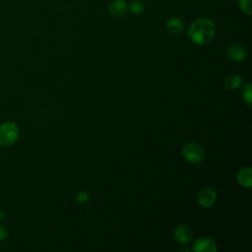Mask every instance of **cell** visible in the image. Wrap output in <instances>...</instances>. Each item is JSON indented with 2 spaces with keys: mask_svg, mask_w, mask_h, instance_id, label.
Returning a JSON list of instances; mask_svg holds the SVG:
<instances>
[{
  "mask_svg": "<svg viewBox=\"0 0 252 252\" xmlns=\"http://www.w3.org/2000/svg\"><path fill=\"white\" fill-rule=\"evenodd\" d=\"M216 26L209 18H199L189 27L187 35L189 39L198 45L208 44L215 36Z\"/></svg>",
  "mask_w": 252,
  "mask_h": 252,
  "instance_id": "cell-1",
  "label": "cell"
},
{
  "mask_svg": "<svg viewBox=\"0 0 252 252\" xmlns=\"http://www.w3.org/2000/svg\"><path fill=\"white\" fill-rule=\"evenodd\" d=\"M19 127L16 123L8 121L0 124V145L9 147L19 138Z\"/></svg>",
  "mask_w": 252,
  "mask_h": 252,
  "instance_id": "cell-2",
  "label": "cell"
},
{
  "mask_svg": "<svg viewBox=\"0 0 252 252\" xmlns=\"http://www.w3.org/2000/svg\"><path fill=\"white\" fill-rule=\"evenodd\" d=\"M184 158L191 163H199L205 157V151L201 145L197 143H187L182 148Z\"/></svg>",
  "mask_w": 252,
  "mask_h": 252,
  "instance_id": "cell-3",
  "label": "cell"
},
{
  "mask_svg": "<svg viewBox=\"0 0 252 252\" xmlns=\"http://www.w3.org/2000/svg\"><path fill=\"white\" fill-rule=\"evenodd\" d=\"M197 201L202 208L208 209L215 205L217 201V192L212 187H204L197 194Z\"/></svg>",
  "mask_w": 252,
  "mask_h": 252,
  "instance_id": "cell-4",
  "label": "cell"
},
{
  "mask_svg": "<svg viewBox=\"0 0 252 252\" xmlns=\"http://www.w3.org/2000/svg\"><path fill=\"white\" fill-rule=\"evenodd\" d=\"M225 56L231 61L239 62L246 58L247 51L246 49L238 44H231L225 49Z\"/></svg>",
  "mask_w": 252,
  "mask_h": 252,
  "instance_id": "cell-5",
  "label": "cell"
},
{
  "mask_svg": "<svg viewBox=\"0 0 252 252\" xmlns=\"http://www.w3.org/2000/svg\"><path fill=\"white\" fill-rule=\"evenodd\" d=\"M174 239L180 244H187L193 238V230L188 225H178L173 231Z\"/></svg>",
  "mask_w": 252,
  "mask_h": 252,
  "instance_id": "cell-6",
  "label": "cell"
},
{
  "mask_svg": "<svg viewBox=\"0 0 252 252\" xmlns=\"http://www.w3.org/2000/svg\"><path fill=\"white\" fill-rule=\"evenodd\" d=\"M193 250L196 252H216L217 251V244L216 242L207 236L199 237L193 246Z\"/></svg>",
  "mask_w": 252,
  "mask_h": 252,
  "instance_id": "cell-7",
  "label": "cell"
},
{
  "mask_svg": "<svg viewBox=\"0 0 252 252\" xmlns=\"http://www.w3.org/2000/svg\"><path fill=\"white\" fill-rule=\"evenodd\" d=\"M128 6L124 0H114L108 6L109 14L114 18H121L127 12Z\"/></svg>",
  "mask_w": 252,
  "mask_h": 252,
  "instance_id": "cell-8",
  "label": "cell"
},
{
  "mask_svg": "<svg viewBox=\"0 0 252 252\" xmlns=\"http://www.w3.org/2000/svg\"><path fill=\"white\" fill-rule=\"evenodd\" d=\"M251 167L247 166V167H243L241 168L236 176V179L238 181V183L244 187L250 188L252 185V177H251Z\"/></svg>",
  "mask_w": 252,
  "mask_h": 252,
  "instance_id": "cell-9",
  "label": "cell"
},
{
  "mask_svg": "<svg viewBox=\"0 0 252 252\" xmlns=\"http://www.w3.org/2000/svg\"><path fill=\"white\" fill-rule=\"evenodd\" d=\"M165 26H166V29L172 33H179L184 30L183 22L177 17L169 18L167 20Z\"/></svg>",
  "mask_w": 252,
  "mask_h": 252,
  "instance_id": "cell-10",
  "label": "cell"
},
{
  "mask_svg": "<svg viewBox=\"0 0 252 252\" xmlns=\"http://www.w3.org/2000/svg\"><path fill=\"white\" fill-rule=\"evenodd\" d=\"M224 85L229 90H236L242 85V79L240 76L235 75V74L229 75L225 78Z\"/></svg>",
  "mask_w": 252,
  "mask_h": 252,
  "instance_id": "cell-11",
  "label": "cell"
},
{
  "mask_svg": "<svg viewBox=\"0 0 252 252\" xmlns=\"http://www.w3.org/2000/svg\"><path fill=\"white\" fill-rule=\"evenodd\" d=\"M129 10L131 11V13L135 14V15H140L144 12L145 10V5L142 1L140 0H134L130 3L129 5Z\"/></svg>",
  "mask_w": 252,
  "mask_h": 252,
  "instance_id": "cell-12",
  "label": "cell"
},
{
  "mask_svg": "<svg viewBox=\"0 0 252 252\" xmlns=\"http://www.w3.org/2000/svg\"><path fill=\"white\" fill-rule=\"evenodd\" d=\"M238 6L243 14L248 15V16H250L252 14L251 0H238Z\"/></svg>",
  "mask_w": 252,
  "mask_h": 252,
  "instance_id": "cell-13",
  "label": "cell"
},
{
  "mask_svg": "<svg viewBox=\"0 0 252 252\" xmlns=\"http://www.w3.org/2000/svg\"><path fill=\"white\" fill-rule=\"evenodd\" d=\"M242 96H243V100L251 105L252 104V91H251V84H246L243 91H242Z\"/></svg>",
  "mask_w": 252,
  "mask_h": 252,
  "instance_id": "cell-14",
  "label": "cell"
},
{
  "mask_svg": "<svg viewBox=\"0 0 252 252\" xmlns=\"http://www.w3.org/2000/svg\"><path fill=\"white\" fill-rule=\"evenodd\" d=\"M75 199H76L77 203L84 204V203H86V202H88V201H89V199H90V195H89V193H88V192H86V191H80V192H78V193H77V195H76Z\"/></svg>",
  "mask_w": 252,
  "mask_h": 252,
  "instance_id": "cell-15",
  "label": "cell"
},
{
  "mask_svg": "<svg viewBox=\"0 0 252 252\" xmlns=\"http://www.w3.org/2000/svg\"><path fill=\"white\" fill-rule=\"evenodd\" d=\"M7 234H8V232H7L6 227L2 223H0V241L6 239Z\"/></svg>",
  "mask_w": 252,
  "mask_h": 252,
  "instance_id": "cell-16",
  "label": "cell"
},
{
  "mask_svg": "<svg viewBox=\"0 0 252 252\" xmlns=\"http://www.w3.org/2000/svg\"><path fill=\"white\" fill-rule=\"evenodd\" d=\"M4 218H5V212H3V211L0 210V220H2V219H4Z\"/></svg>",
  "mask_w": 252,
  "mask_h": 252,
  "instance_id": "cell-17",
  "label": "cell"
}]
</instances>
